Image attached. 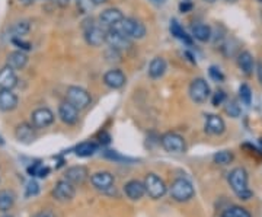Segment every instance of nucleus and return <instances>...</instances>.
I'll return each instance as SVG.
<instances>
[{
	"label": "nucleus",
	"instance_id": "f257e3e1",
	"mask_svg": "<svg viewBox=\"0 0 262 217\" xmlns=\"http://www.w3.org/2000/svg\"><path fill=\"white\" fill-rule=\"evenodd\" d=\"M249 176L245 168H235L229 174V185L240 200H249L254 194L248 187Z\"/></svg>",
	"mask_w": 262,
	"mask_h": 217
},
{
	"label": "nucleus",
	"instance_id": "f03ea898",
	"mask_svg": "<svg viewBox=\"0 0 262 217\" xmlns=\"http://www.w3.org/2000/svg\"><path fill=\"white\" fill-rule=\"evenodd\" d=\"M169 194L176 203H186L195 195L192 184L185 178H176L169 187Z\"/></svg>",
	"mask_w": 262,
	"mask_h": 217
},
{
	"label": "nucleus",
	"instance_id": "7ed1b4c3",
	"mask_svg": "<svg viewBox=\"0 0 262 217\" xmlns=\"http://www.w3.org/2000/svg\"><path fill=\"white\" fill-rule=\"evenodd\" d=\"M115 28L121 31L130 40H141L146 37V32H147L144 24L135 18H124Z\"/></svg>",
	"mask_w": 262,
	"mask_h": 217
},
{
	"label": "nucleus",
	"instance_id": "20e7f679",
	"mask_svg": "<svg viewBox=\"0 0 262 217\" xmlns=\"http://www.w3.org/2000/svg\"><path fill=\"white\" fill-rule=\"evenodd\" d=\"M143 184H144V188H146V194L153 200H160L168 192V187L159 175L147 174Z\"/></svg>",
	"mask_w": 262,
	"mask_h": 217
},
{
	"label": "nucleus",
	"instance_id": "39448f33",
	"mask_svg": "<svg viewBox=\"0 0 262 217\" xmlns=\"http://www.w3.org/2000/svg\"><path fill=\"white\" fill-rule=\"evenodd\" d=\"M66 101L76 107L79 111L86 109L92 102V96L86 89L80 86H69L66 92Z\"/></svg>",
	"mask_w": 262,
	"mask_h": 217
},
{
	"label": "nucleus",
	"instance_id": "423d86ee",
	"mask_svg": "<svg viewBox=\"0 0 262 217\" xmlns=\"http://www.w3.org/2000/svg\"><path fill=\"white\" fill-rule=\"evenodd\" d=\"M162 147L169 153H185L186 152V141L185 138L174 131L165 133L160 138Z\"/></svg>",
	"mask_w": 262,
	"mask_h": 217
},
{
	"label": "nucleus",
	"instance_id": "0eeeda50",
	"mask_svg": "<svg viewBox=\"0 0 262 217\" xmlns=\"http://www.w3.org/2000/svg\"><path fill=\"white\" fill-rule=\"evenodd\" d=\"M189 98L195 102V104H204L209 98H210V86L207 83L206 79L203 78H197L191 82L189 85Z\"/></svg>",
	"mask_w": 262,
	"mask_h": 217
},
{
	"label": "nucleus",
	"instance_id": "6e6552de",
	"mask_svg": "<svg viewBox=\"0 0 262 217\" xmlns=\"http://www.w3.org/2000/svg\"><path fill=\"white\" fill-rule=\"evenodd\" d=\"M75 195H76V185H73L67 179H60L52 188V197L60 203L72 201Z\"/></svg>",
	"mask_w": 262,
	"mask_h": 217
},
{
	"label": "nucleus",
	"instance_id": "1a4fd4ad",
	"mask_svg": "<svg viewBox=\"0 0 262 217\" xmlns=\"http://www.w3.org/2000/svg\"><path fill=\"white\" fill-rule=\"evenodd\" d=\"M54 120H55L54 112L50 108H47V107L37 108L31 114V124L34 126L35 130H41V129L50 127L54 123Z\"/></svg>",
	"mask_w": 262,
	"mask_h": 217
},
{
	"label": "nucleus",
	"instance_id": "9d476101",
	"mask_svg": "<svg viewBox=\"0 0 262 217\" xmlns=\"http://www.w3.org/2000/svg\"><path fill=\"white\" fill-rule=\"evenodd\" d=\"M105 43L108 44L111 48H115L118 51L121 50H127L131 47V40L129 37H126L121 31H118L117 28H108L105 31Z\"/></svg>",
	"mask_w": 262,
	"mask_h": 217
},
{
	"label": "nucleus",
	"instance_id": "9b49d317",
	"mask_svg": "<svg viewBox=\"0 0 262 217\" xmlns=\"http://www.w3.org/2000/svg\"><path fill=\"white\" fill-rule=\"evenodd\" d=\"M90 182L92 185L98 190V191H102V192H106L109 190L114 188V182H115V178L114 175L108 171H99V172H95V174L90 176Z\"/></svg>",
	"mask_w": 262,
	"mask_h": 217
},
{
	"label": "nucleus",
	"instance_id": "f8f14e48",
	"mask_svg": "<svg viewBox=\"0 0 262 217\" xmlns=\"http://www.w3.org/2000/svg\"><path fill=\"white\" fill-rule=\"evenodd\" d=\"M85 41L92 47L102 45L105 43V29L90 21V25L85 27Z\"/></svg>",
	"mask_w": 262,
	"mask_h": 217
},
{
	"label": "nucleus",
	"instance_id": "ddd939ff",
	"mask_svg": "<svg viewBox=\"0 0 262 217\" xmlns=\"http://www.w3.org/2000/svg\"><path fill=\"white\" fill-rule=\"evenodd\" d=\"M58 117L67 126H75L79 121V109L73 107L70 102L64 101L58 107Z\"/></svg>",
	"mask_w": 262,
	"mask_h": 217
},
{
	"label": "nucleus",
	"instance_id": "4468645a",
	"mask_svg": "<svg viewBox=\"0 0 262 217\" xmlns=\"http://www.w3.org/2000/svg\"><path fill=\"white\" fill-rule=\"evenodd\" d=\"M123 19H124V15L117 7H108V9L102 10L99 15L101 25H104L106 28H115Z\"/></svg>",
	"mask_w": 262,
	"mask_h": 217
},
{
	"label": "nucleus",
	"instance_id": "2eb2a0df",
	"mask_svg": "<svg viewBox=\"0 0 262 217\" xmlns=\"http://www.w3.org/2000/svg\"><path fill=\"white\" fill-rule=\"evenodd\" d=\"M204 130L210 136H220L226 130V123L224 120L217 115V114H209L206 117V123H204Z\"/></svg>",
	"mask_w": 262,
	"mask_h": 217
},
{
	"label": "nucleus",
	"instance_id": "dca6fc26",
	"mask_svg": "<svg viewBox=\"0 0 262 217\" xmlns=\"http://www.w3.org/2000/svg\"><path fill=\"white\" fill-rule=\"evenodd\" d=\"M89 178V171L86 166L82 165H76V166H70L66 174H64V179H67L69 182H72L73 185H82L85 184Z\"/></svg>",
	"mask_w": 262,
	"mask_h": 217
},
{
	"label": "nucleus",
	"instance_id": "f3484780",
	"mask_svg": "<svg viewBox=\"0 0 262 217\" xmlns=\"http://www.w3.org/2000/svg\"><path fill=\"white\" fill-rule=\"evenodd\" d=\"M19 98L13 90L0 89V111L1 112H10L18 108Z\"/></svg>",
	"mask_w": 262,
	"mask_h": 217
},
{
	"label": "nucleus",
	"instance_id": "a211bd4d",
	"mask_svg": "<svg viewBox=\"0 0 262 217\" xmlns=\"http://www.w3.org/2000/svg\"><path fill=\"white\" fill-rule=\"evenodd\" d=\"M127 78L120 69H111L104 75V83L111 89H121L126 85Z\"/></svg>",
	"mask_w": 262,
	"mask_h": 217
},
{
	"label": "nucleus",
	"instance_id": "6ab92c4d",
	"mask_svg": "<svg viewBox=\"0 0 262 217\" xmlns=\"http://www.w3.org/2000/svg\"><path fill=\"white\" fill-rule=\"evenodd\" d=\"M28 60L29 58H28V55H26L25 51H21V50L12 51L6 57V66H9L15 72L16 70H24L26 67V64H28Z\"/></svg>",
	"mask_w": 262,
	"mask_h": 217
},
{
	"label": "nucleus",
	"instance_id": "aec40b11",
	"mask_svg": "<svg viewBox=\"0 0 262 217\" xmlns=\"http://www.w3.org/2000/svg\"><path fill=\"white\" fill-rule=\"evenodd\" d=\"M124 192L131 201H138L146 195V188H144V184L141 181L131 179L124 185Z\"/></svg>",
	"mask_w": 262,
	"mask_h": 217
},
{
	"label": "nucleus",
	"instance_id": "412c9836",
	"mask_svg": "<svg viewBox=\"0 0 262 217\" xmlns=\"http://www.w3.org/2000/svg\"><path fill=\"white\" fill-rule=\"evenodd\" d=\"M15 137L18 141L24 143V144H31L35 138H37V134H35V129L32 124H28V123H22L16 127L15 130Z\"/></svg>",
	"mask_w": 262,
	"mask_h": 217
},
{
	"label": "nucleus",
	"instance_id": "4be33fe9",
	"mask_svg": "<svg viewBox=\"0 0 262 217\" xmlns=\"http://www.w3.org/2000/svg\"><path fill=\"white\" fill-rule=\"evenodd\" d=\"M18 86V76L13 69L9 66H4L0 69V89H7L13 90Z\"/></svg>",
	"mask_w": 262,
	"mask_h": 217
},
{
	"label": "nucleus",
	"instance_id": "5701e85b",
	"mask_svg": "<svg viewBox=\"0 0 262 217\" xmlns=\"http://www.w3.org/2000/svg\"><path fill=\"white\" fill-rule=\"evenodd\" d=\"M237 66L243 75L251 76L255 70V58L249 51H242L237 54Z\"/></svg>",
	"mask_w": 262,
	"mask_h": 217
},
{
	"label": "nucleus",
	"instance_id": "b1692460",
	"mask_svg": "<svg viewBox=\"0 0 262 217\" xmlns=\"http://www.w3.org/2000/svg\"><path fill=\"white\" fill-rule=\"evenodd\" d=\"M166 69H168V64L165 61V58L162 57H155L150 64H149V76L152 79H160L165 73H166Z\"/></svg>",
	"mask_w": 262,
	"mask_h": 217
},
{
	"label": "nucleus",
	"instance_id": "393cba45",
	"mask_svg": "<svg viewBox=\"0 0 262 217\" xmlns=\"http://www.w3.org/2000/svg\"><path fill=\"white\" fill-rule=\"evenodd\" d=\"M29 31H31V24H29V21H18V22L12 24L10 28H9L10 40H12V38H24Z\"/></svg>",
	"mask_w": 262,
	"mask_h": 217
},
{
	"label": "nucleus",
	"instance_id": "a878e982",
	"mask_svg": "<svg viewBox=\"0 0 262 217\" xmlns=\"http://www.w3.org/2000/svg\"><path fill=\"white\" fill-rule=\"evenodd\" d=\"M211 35H213V31L206 24H197V25L192 27V38H195V40H198L201 43L210 41Z\"/></svg>",
	"mask_w": 262,
	"mask_h": 217
},
{
	"label": "nucleus",
	"instance_id": "bb28decb",
	"mask_svg": "<svg viewBox=\"0 0 262 217\" xmlns=\"http://www.w3.org/2000/svg\"><path fill=\"white\" fill-rule=\"evenodd\" d=\"M98 152V144L95 143V141H83V143H80V144H78L76 146V149H75V153H76V156H79V158H89V156H93L95 153Z\"/></svg>",
	"mask_w": 262,
	"mask_h": 217
},
{
	"label": "nucleus",
	"instance_id": "cd10ccee",
	"mask_svg": "<svg viewBox=\"0 0 262 217\" xmlns=\"http://www.w3.org/2000/svg\"><path fill=\"white\" fill-rule=\"evenodd\" d=\"M15 200H16V195H15L13 191H10V190H3V191H0V212H1V213L9 212V210L13 207Z\"/></svg>",
	"mask_w": 262,
	"mask_h": 217
},
{
	"label": "nucleus",
	"instance_id": "c85d7f7f",
	"mask_svg": "<svg viewBox=\"0 0 262 217\" xmlns=\"http://www.w3.org/2000/svg\"><path fill=\"white\" fill-rule=\"evenodd\" d=\"M169 29H171V34L174 35L175 38H178V40L183 41L186 45H192V38H191V37H189V35L183 31V28L181 27V24H179L176 19H172Z\"/></svg>",
	"mask_w": 262,
	"mask_h": 217
},
{
	"label": "nucleus",
	"instance_id": "c756f323",
	"mask_svg": "<svg viewBox=\"0 0 262 217\" xmlns=\"http://www.w3.org/2000/svg\"><path fill=\"white\" fill-rule=\"evenodd\" d=\"M233 159H235V156H233V153L229 152V150H221V152H217V153L213 156L214 163H217L220 166H227V165H230V163L233 162Z\"/></svg>",
	"mask_w": 262,
	"mask_h": 217
},
{
	"label": "nucleus",
	"instance_id": "7c9ffc66",
	"mask_svg": "<svg viewBox=\"0 0 262 217\" xmlns=\"http://www.w3.org/2000/svg\"><path fill=\"white\" fill-rule=\"evenodd\" d=\"M221 217H252L251 213L248 210H245L243 207H239V206H232L229 209H226Z\"/></svg>",
	"mask_w": 262,
	"mask_h": 217
},
{
	"label": "nucleus",
	"instance_id": "2f4dec72",
	"mask_svg": "<svg viewBox=\"0 0 262 217\" xmlns=\"http://www.w3.org/2000/svg\"><path fill=\"white\" fill-rule=\"evenodd\" d=\"M224 111H226V114H227L229 117H232V118H237V117H240V114H242V108H240V105H239L235 99H230V101L226 102Z\"/></svg>",
	"mask_w": 262,
	"mask_h": 217
},
{
	"label": "nucleus",
	"instance_id": "473e14b6",
	"mask_svg": "<svg viewBox=\"0 0 262 217\" xmlns=\"http://www.w3.org/2000/svg\"><path fill=\"white\" fill-rule=\"evenodd\" d=\"M28 174L31 175V176L45 178V176H48V174H50V168L44 166L43 163H40V162H37V163H34L32 166L28 168Z\"/></svg>",
	"mask_w": 262,
	"mask_h": 217
},
{
	"label": "nucleus",
	"instance_id": "72a5a7b5",
	"mask_svg": "<svg viewBox=\"0 0 262 217\" xmlns=\"http://www.w3.org/2000/svg\"><path fill=\"white\" fill-rule=\"evenodd\" d=\"M239 98L245 105H251V102H252V90L246 83H243L242 86L239 87Z\"/></svg>",
	"mask_w": 262,
	"mask_h": 217
},
{
	"label": "nucleus",
	"instance_id": "f704fd0d",
	"mask_svg": "<svg viewBox=\"0 0 262 217\" xmlns=\"http://www.w3.org/2000/svg\"><path fill=\"white\" fill-rule=\"evenodd\" d=\"M104 156H105L106 159H111V161H115V162H134V159L127 158V156H123V155H120V153L115 152V150H106V152L104 153Z\"/></svg>",
	"mask_w": 262,
	"mask_h": 217
},
{
	"label": "nucleus",
	"instance_id": "c9c22d12",
	"mask_svg": "<svg viewBox=\"0 0 262 217\" xmlns=\"http://www.w3.org/2000/svg\"><path fill=\"white\" fill-rule=\"evenodd\" d=\"M40 194V185H38V182L37 181H29L28 184H26V190H25V195L26 197H35V195H38Z\"/></svg>",
	"mask_w": 262,
	"mask_h": 217
},
{
	"label": "nucleus",
	"instance_id": "e433bc0d",
	"mask_svg": "<svg viewBox=\"0 0 262 217\" xmlns=\"http://www.w3.org/2000/svg\"><path fill=\"white\" fill-rule=\"evenodd\" d=\"M209 75H210V78L214 81V82H223L224 81V75L221 73V70L216 67V66H211L210 69H209Z\"/></svg>",
	"mask_w": 262,
	"mask_h": 217
},
{
	"label": "nucleus",
	"instance_id": "4c0bfd02",
	"mask_svg": "<svg viewBox=\"0 0 262 217\" xmlns=\"http://www.w3.org/2000/svg\"><path fill=\"white\" fill-rule=\"evenodd\" d=\"M10 41H12V44H13L15 47H18L21 51H29V50L32 48V45H31V44L26 43V41H24L22 38H12Z\"/></svg>",
	"mask_w": 262,
	"mask_h": 217
},
{
	"label": "nucleus",
	"instance_id": "58836bf2",
	"mask_svg": "<svg viewBox=\"0 0 262 217\" xmlns=\"http://www.w3.org/2000/svg\"><path fill=\"white\" fill-rule=\"evenodd\" d=\"M224 101H226V93H224L223 90H217V92H214V95H213V98H211V104H213L214 107L221 105Z\"/></svg>",
	"mask_w": 262,
	"mask_h": 217
},
{
	"label": "nucleus",
	"instance_id": "ea45409f",
	"mask_svg": "<svg viewBox=\"0 0 262 217\" xmlns=\"http://www.w3.org/2000/svg\"><path fill=\"white\" fill-rule=\"evenodd\" d=\"M192 9V3H189V1H186V0H183L181 4H179V10L182 12V13H186V12H189Z\"/></svg>",
	"mask_w": 262,
	"mask_h": 217
},
{
	"label": "nucleus",
	"instance_id": "a19ab883",
	"mask_svg": "<svg viewBox=\"0 0 262 217\" xmlns=\"http://www.w3.org/2000/svg\"><path fill=\"white\" fill-rule=\"evenodd\" d=\"M32 217H55V215H54V212H52V210H50V209H45V210L38 212L37 215H34Z\"/></svg>",
	"mask_w": 262,
	"mask_h": 217
},
{
	"label": "nucleus",
	"instance_id": "79ce46f5",
	"mask_svg": "<svg viewBox=\"0 0 262 217\" xmlns=\"http://www.w3.org/2000/svg\"><path fill=\"white\" fill-rule=\"evenodd\" d=\"M257 76H258V82L262 85V61H258L257 64Z\"/></svg>",
	"mask_w": 262,
	"mask_h": 217
},
{
	"label": "nucleus",
	"instance_id": "37998d69",
	"mask_svg": "<svg viewBox=\"0 0 262 217\" xmlns=\"http://www.w3.org/2000/svg\"><path fill=\"white\" fill-rule=\"evenodd\" d=\"M109 141H111L109 134H108V133H102V134H101V143H102V144H108Z\"/></svg>",
	"mask_w": 262,
	"mask_h": 217
},
{
	"label": "nucleus",
	"instance_id": "c03bdc74",
	"mask_svg": "<svg viewBox=\"0 0 262 217\" xmlns=\"http://www.w3.org/2000/svg\"><path fill=\"white\" fill-rule=\"evenodd\" d=\"M95 6H99V4H102V3H105V1H108V0H90Z\"/></svg>",
	"mask_w": 262,
	"mask_h": 217
},
{
	"label": "nucleus",
	"instance_id": "a18cd8bd",
	"mask_svg": "<svg viewBox=\"0 0 262 217\" xmlns=\"http://www.w3.org/2000/svg\"><path fill=\"white\" fill-rule=\"evenodd\" d=\"M204 1H207V3H214L216 0H204Z\"/></svg>",
	"mask_w": 262,
	"mask_h": 217
},
{
	"label": "nucleus",
	"instance_id": "49530a36",
	"mask_svg": "<svg viewBox=\"0 0 262 217\" xmlns=\"http://www.w3.org/2000/svg\"><path fill=\"white\" fill-rule=\"evenodd\" d=\"M224 1H236V0H224Z\"/></svg>",
	"mask_w": 262,
	"mask_h": 217
},
{
	"label": "nucleus",
	"instance_id": "de8ad7c7",
	"mask_svg": "<svg viewBox=\"0 0 262 217\" xmlns=\"http://www.w3.org/2000/svg\"><path fill=\"white\" fill-rule=\"evenodd\" d=\"M260 141H261V144H262V137H261V140H260Z\"/></svg>",
	"mask_w": 262,
	"mask_h": 217
},
{
	"label": "nucleus",
	"instance_id": "09e8293b",
	"mask_svg": "<svg viewBox=\"0 0 262 217\" xmlns=\"http://www.w3.org/2000/svg\"><path fill=\"white\" fill-rule=\"evenodd\" d=\"M3 217H12V216H3Z\"/></svg>",
	"mask_w": 262,
	"mask_h": 217
}]
</instances>
